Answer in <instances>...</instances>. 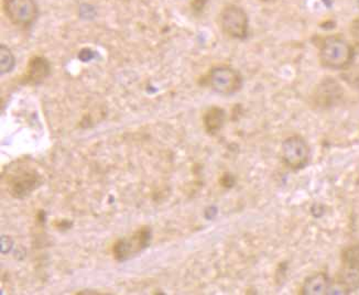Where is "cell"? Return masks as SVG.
I'll return each instance as SVG.
<instances>
[{"label": "cell", "instance_id": "2", "mask_svg": "<svg viewBox=\"0 0 359 295\" xmlns=\"http://www.w3.org/2000/svg\"><path fill=\"white\" fill-rule=\"evenodd\" d=\"M318 59L325 69L343 71L348 69L354 62V46L343 36H326L320 42Z\"/></svg>", "mask_w": 359, "mask_h": 295}, {"label": "cell", "instance_id": "5", "mask_svg": "<svg viewBox=\"0 0 359 295\" xmlns=\"http://www.w3.org/2000/svg\"><path fill=\"white\" fill-rule=\"evenodd\" d=\"M337 283L344 293L358 290L359 244L348 247L341 254V267Z\"/></svg>", "mask_w": 359, "mask_h": 295}, {"label": "cell", "instance_id": "8", "mask_svg": "<svg viewBox=\"0 0 359 295\" xmlns=\"http://www.w3.org/2000/svg\"><path fill=\"white\" fill-rule=\"evenodd\" d=\"M281 156L287 167L293 170L303 169L310 160V146L302 137H290L283 142Z\"/></svg>", "mask_w": 359, "mask_h": 295}, {"label": "cell", "instance_id": "12", "mask_svg": "<svg viewBox=\"0 0 359 295\" xmlns=\"http://www.w3.org/2000/svg\"><path fill=\"white\" fill-rule=\"evenodd\" d=\"M226 114L224 109L218 107H212L204 115V126L208 134H215L221 130L225 123Z\"/></svg>", "mask_w": 359, "mask_h": 295}, {"label": "cell", "instance_id": "10", "mask_svg": "<svg viewBox=\"0 0 359 295\" xmlns=\"http://www.w3.org/2000/svg\"><path fill=\"white\" fill-rule=\"evenodd\" d=\"M341 97H343V90H341V85L333 78H327L324 81L316 92L318 104L323 107L337 105Z\"/></svg>", "mask_w": 359, "mask_h": 295}, {"label": "cell", "instance_id": "3", "mask_svg": "<svg viewBox=\"0 0 359 295\" xmlns=\"http://www.w3.org/2000/svg\"><path fill=\"white\" fill-rule=\"evenodd\" d=\"M208 84L219 95L231 96L241 90L244 78L237 69L222 65L210 69L208 75Z\"/></svg>", "mask_w": 359, "mask_h": 295}, {"label": "cell", "instance_id": "13", "mask_svg": "<svg viewBox=\"0 0 359 295\" xmlns=\"http://www.w3.org/2000/svg\"><path fill=\"white\" fill-rule=\"evenodd\" d=\"M15 59L11 50L5 44L0 46V69L1 74L11 73L15 69Z\"/></svg>", "mask_w": 359, "mask_h": 295}, {"label": "cell", "instance_id": "4", "mask_svg": "<svg viewBox=\"0 0 359 295\" xmlns=\"http://www.w3.org/2000/svg\"><path fill=\"white\" fill-rule=\"evenodd\" d=\"M219 26L225 36L233 40H245L249 34V18L244 8L226 6L219 15Z\"/></svg>", "mask_w": 359, "mask_h": 295}, {"label": "cell", "instance_id": "1", "mask_svg": "<svg viewBox=\"0 0 359 295\" xmlns=\"http://www.w3.org/2000/svg\"><path fill=\"white\" fill-rule=\"evenodd\" d=\"M8 192L15 198H26L41 186L42 175L27 161L13 162L6 167L3 177Z\"/></svg>", "mask_w": 359, "mask_h": 295}, {"label": "cell", "instance_id": "9", "mask_svg": "<svg viewBox=\"0 0 359 295\" xmlns=\"http://www.w3.org/2000/svg\"><path fill=\"white\" fill-rule=\"evenodd\" d=\"M51 73V65L46 57H34L29 61L23 83L39 85L46 80Z\"/></svg>", "mask_w": 359, "mask_h": 295}, {"label": "cell", "instance_id": "7", "mask_svg": "<svg viewBox=\"0 0 359 295\" xmlns=\"http://www.w3.org/2000/svg\"><path fill=\"white\" fill-rule=\"evenodd\" d=\"M151 237V229L147 226L142 227L131 236L121 239L114 245V257L118 261H126L136 257L137 254L149 246Z\"/></svg>", "mask_w": 359, "mask_h": 295}, {"label": "cell", "instance_id": "6", "mask_svg": "<svg viewBox=\"0 0 359 295\" xmlns=\"http://www.w3.org/2000/svg\"><path fill=\"white\" fill-rule=\"evenodd\" d=\"M3 9L8 20L22 28L32 26L39 17V7L34 0H3Z\"/></svg>", "mask_w": 359, "mask_h": 295}, {"label": "cell", "instance_id": "11", "mask_svg": "<svg viewBox=\"0 0 359 295\" xmlns=\"http://www.w3.org/2000/svg\"><path fill=\"white\" fill-rule=\"evenodd\" d=\"M332 282L325 273H316L306 279L303 284L302 294L324 295L329 294L331 291Z\"/></svg>", "mask_w": 359, "mask_h": 295}]
</instances>
